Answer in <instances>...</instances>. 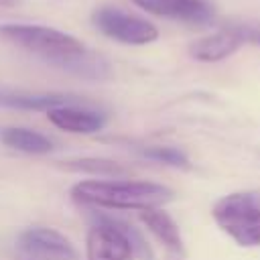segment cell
<instances>
[{
	"instance_id": "cell-1",
	"label": "cell",
	"mask_w": 260,
	"mask_h": 260,
	"mask_svg": "<svg viewBox=\"0 0 260 260\" xmlns=\"http://www.w3.org/2000/svg\"><path fill=\"white\" fill-rule=\"evenodd\" d=\"M71 197L98 209H152L175 199V191L152 181H79L71 187Z\"/></svg>"
},
{
	"instance_id": "cell-2",
	"label": "cell",
	"mask_w": 260,
	"mask_h": 260,
	"mask_svg": "<svg viewBox=\"0 0 260 260\" xmlns=\"http://www.w3.org/2000/svg\"><path fill=\"white\" fill-rule=\"evenodd\" d=\"M0 37L32 55H39L55 67H61L65 61L87 49L73 35L41 24H4L0 26Z\"/></svg>"
},
{
	"instance_id": "cell-3",
	"label": "cell",
	"mask_w": 260,
	"mask_h": 260,
	"mask_svg": "<svg viewBox=\"0 0 260 260\" xmlns=\"http://www.w3.org/2000/svg\"><path fill=\"white\" fill-rule=\"evenodd\" d=\"M211 217L236 244L244 248L260 246V193L236 191L217 199Z\"/></svg>"
},
{
	"instance_id": "cell-4",
	"label": "cell",
	"mask_w": 260,
	"mask_h": 260,
	"mask_svg": "<svg viewBox=\"0 0 260 260\" xmlns=\"http://www.w3.org/2000/svg\"><path fill=\"white\" fill-rule=\"evenodd\" d=\"M95 28L106 37L124 43V45H148L158 39V28L130 12H124L116 6H102L91 16Z\"/></svg>"
},
{
	"instance_id": "cell-5",
	"label": "cell",
	"mask_w": 260,
	"mask_h": 260,
	"mask_svg": "<svg viewBox=\"0 0 260 260\" xmlns=\"http://www.w3.org/2000/svg\"><path fill=\"white\" fill-rule=\"evenodd\" d=\"M85 256L87 260H134V252L124 234L102 213H93V223L85 238Z\"/></svg>"
},
{
	"instance_id": "cell-6",
	"label": "cell",
	"mask_w": 260,
	"mask_h": 260,
	"mask_svg": "<svg viewBox=\"0 0 260 260\" xmlns=\"http://www.w3.org/2000/svg\"><path fill=\"white\" fill-rule=\"evenodd\" d=\"M18 246L32 258L41 260H79L69 238L53 228H28L20 234Z\"/></svg>"
},
{
	"instance_id": "cell-7",
	"label": "cell",
	"mask_w": 260,
	"mask_h": 260,
	"mask_svg": "<svg viewBox=\"0 0 260 260\" xmlns=\"http://www.w3.org/2000/svg\"><path fill=\"white\" fill-rule=\"evenodd\" d=\"M146 12L187 24H209L215 16L213 4L209 0H132Z\"/></svg>"
},
{
	"instance_id": "cell-8",
	"label": "cell",
	"mask_w": 260,
	"mask_h": 260,
	"mask_svg": "<svg viewBox=\"0 0 260 260\" xmlns=\"http://www.w3.org/2000/svg\"><path fill=\"white\" fill-rule=\"evenodd\" d=\"M244 35L240 24H232V26H223L213 35H207L203 39H197L189 45V55L195 61H203V63H215L221 61L225 57H230L232 53H236L242 45H244Z\"/></svg>"
},
{
	"instance_id": "cell-9",
	"label": "cell",
	"mask_w": 260,
	"mask_h": 260,
	"mask_svg": "<svg viewBox=\"0 0 260 260\" xmlns=\"http://www.w3.org/2000/svg\"><path fill=\"white\" fill-rule=\"evenodd\" d=\"M47 118L53 126L71 134H95L106 126V114L79 104L53 108L47 112Z\"/></svg>"
},
{
	"instance_id": "cell-10",
	"label": "cell",
	"mask_w": 260,
	"mask_h": 260,
	"mask_svg": "<svg viewBox=\"0 0 260 260\" xmlns=\"http://www.w3.org/2000/svg\"><path fill=\"white\" fill-rule=\"evenodd\" d=\"M138 219L146 225V230L173 254L183 256V238L179 232L177 221L160 207L152 209H142L138 211Z\"/></svg>"
},
{
	"instance_id": "cell-11",
	"label": "cell",
	"mask_w": 260,
	"mask_h": 260,
	"mask_svg": "<svg viewBox=\"0 0 260 260\" xmlns=\"http://www.w3.org/2000/svg\"><path fill=\"white\" fill-rule=\"evenodd\" d=\"M67 104H79L77 95H69V93H12V91H4L0 93V106L2 108H14V110H28V112H49L53 108L59 106H67Z\"/></svg>"
},
{
	"instance_id": "cell-12",
	"label": "cell",
	"mask_w": 260,
	"mask_h": 260,
	"mask_svg": "<svg viewBox=\"0 0 260 260\" xmlns=\"http://www.w3.org/2000/svg\"><path fill=\"white\" fill-rule=\"evenodd\" d=\"M0 140L8 148L26 154H49L51 150H55V142L49 136L30 128H16V126L0 128Z\"/></svg>"
},
{
	"instance_id": "cell-13",
	"label": "cell",
	"mask_w": 260,
	"mask_h": 260,
	"mask_svg": "<svg viewBox=\"0 0 260 260\" xmlns=\"http://www.w3.org/2000/svg\"><path fill=\"white\" fill-rule=\"evenodd\" d=\"M59 167L69 173H81V175H100V177H120L126 175L128 169L112 158L104 156H79V158H67L61 160Z\"/></svg>"
},
{
	"instance_id": "cell-14",
	"label": "cell",
	"mask_w": 260,
	"mask_h": 260,
	"mask_svg": "<svg viewBox=\"0 0 260 260\" xmlns=\"http://www.w3.org/2000/svg\"><path fill=\"white\" fill-rule=\"evenodd\" d=\"M59 69L69 71V73H73L77 77H83V79H108V77H112L110 63L102 55L91 53L89 49H85L79 55L65 61Z\"/></svg>"
},
{
	"instance_id": "cell-15",
	"label": "cell",
	"mask_w": 260,
	"mask_h": 260,
	"mask_svg": "<svg viewBox=\"0 0 260 260\" xmlns=\"http://www.w3.org/2000/svg\"><path fill=\"white\" fill-rule=\"evenodd\" d=\"M106 219H108L116 230H120V232L124 234V238L128 240V244H130L134 256H138V260H154V254H152L148 242L142 238V234H140L136 228H132L128 221L118 219V217H112V215H106Z\"/></svg>"
},
{
	"instance_id": "cell-16",
	"label": "cell",
	"mask_w": 260,
	"mask_h": 260,
	"mask_svg": "<svg viewBox=\"0 0 260 260\" xmlns=\"http://www.w3.org/2000/svg\"><path fill=\"white\" fill-rule=\"evenodd\" d=\"M142 154L154 162H162L175 169H191V162L187 158V154L175 146H162V144H154V146H146L142 148Z\"/></svg>"
},
{
	"instance_id": "cell-17",
	"label": "cell",
	"mask_w": 260,
	"mask_h": 260,
	"mask_svg": "<svg viewBox=\"0 0 260 260\" xmlns=\"http://www.w3.org/2000/svg\"><path fill=\"white\" fill-rule=\"evenodd\" d=\"M244 41L252 45H260V24H240Z\"/></svg>"
},
{
	"instance_id": "cell-18",
	"label": "cell",
	"mask_w": 260,
	"mask_h": 260,
	"mask_svg": "<svg viewBox=\"0 0 260 260\" xmlns=\"http://www.w3.org/2000/svg\"><path fill=\"white\" fill-rule=\"evenodd\" d=\"M14 4H16V0H0V10L10 8V6H14Z\"/></svg>"
}]
</instances>
